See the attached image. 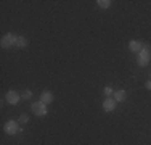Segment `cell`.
Here are the masks:
<instances>
[{
	"label": "cell",
	"mask_w": 151,
	"mask_h": 145,
	"mask_svg": "<svg viewBox=\"0 0 151 145\" xmlns=\"http://www.w3.org/2000/svg\"><path fill=\"white\" fill-rule=\"evenodd\" d=\"M150 60H151V50H150V47L146 45V47H143L142 50H140V53H138V58H137V65L138 66H148V63H150Z\"/></svg>",
	"instance_id": "obj_1"
},
{
	"label": "cell",
	"mask_w": 151,
	"mask_h": 145,
	"mask_svg": "<svg viewBox=\"0 0 151 145\" xmlns=\"http://www.w3.org/2000/svg\"><path fill=\"white\" fill-rule=\"evenodd\" d=\"M16 42H18V37L15 34H5L2 37V41H0V45L3 47V49H10V47H13V45H16Z\"/></svg>",
	"instance_id": "obj_2"
},
{
	"label": "cell",
	"mask_w": 151,
	"mask_h": 145,
	"mask_svg": "<svg viewBox=\"0 0 151 145\" xmlns=\"http://www.w3.org/2000/svg\"><path fill=\"white\" fill-rule=\"evenodd\" d=\"M31 110H32V113H34L35 116H45L47 113H48V110H47V105L42 103L40 100L35 102V103H32V105H31Z\"/></svg>",
	"instance_id": "obj_3"
},
{
	"label": "cell",
	"mask_w": 151,
	"mask_h": 145,
	"mask_svg": "<svg viewBox=\"0 0 151 145\" xmlns=\"http://www.w3.org/2000/svg\"><path fill=\"white\" fill-rule=\"evenodd\" d=\"M5 99H6V102H8L10 105H16L18 102L21 100V95L18 92H15V90H8L6 95H5Z\"/></svg>",
	"instance_id": "obj_4"
},
{
	"label": "cell",
	"mask_w": 151,
	"mask_h": 145,
	"mask_svg": "<svg viewBox=\"0 0 151 145\" xmlns=\"http://www.w3.org/2000/svg\"><path fill=\"white\" fill-rule=\"evenodd\" d=\"M5 132L10 134V136H15L16 132H19L18 123H16V121H8V123H5Z\"/></svg>",
	"instance_id": "obj_5"
},
{
	"label": "cell",
	"mask_w": 151,
	"mask_h": 145,
	"mask_svg": "<svg viewBox=\"0 0 151 145\" xmlns=\"http://www.w3.org/2000/svg\"><path fill=\"white\" fill-rule=\"evenodd\" d=\"M116 103H117V102L114 99L108 97V99L103 102V110H105L106 113H111V111H114V108H116Z\"/></svg>",
	"instance_id": "obj_6"
},
{
	"label": "cell",
	"mask_w": 151,
	"mask_h": 145,
	"mask_svg": "<svg viewBox=\"0 0 151 145\" xmlns=\"http://www.w3.org/2000/svg\"><path fill=\"white\" fill-rule=\"evenodd\" d=\"M40 102H42V103H45V105H50L53 102V94L50 92V90H44L42 95H40Z\"/></svg>",
	"instance_id": "obj_7"
},
{
	"label": "cell",
	"mask_w": 151,
	"mask_h": 145,
	"mask_svg": "<svg viewBox=\"0 0 151 145\" xmlns=\"http://www.w3.org/2000/svg\"><path fill=\"white\" fill-rule=\"evenodd\" d=\"M142 49H143L142 42H138V41H130V42H129V50H130V52L140 53V50H142Z\"/></svg>",
	"instance_id": "obj_8"
},
{
	"label": "cell",
	"mask_w": 151,
	"mask_h": 145,
	"mask_svg": "<svg viewBox=\"0 0 151 145\" xmlns=\"http://www.w3.org/2000/svg\"><path fill=\"white\" fill-rule=\"evenodd\" d=\"M113 95H114V100L116 102H124L125 99H127V92H125V90H117V92L113 94Z\"/></svg>",
	"instance_id": "obj_9"
},
{
	"label": "cell",
	"mask_w": 151,
	"mask_h": 145,
	"mask_svg": "<svg viewBox=\"0 0 151 145\" xmlns=\"http://www.w3.org/2000/svg\"><path fill=\"white\" fill-rule=\"evenodd\" d=\"M96 3H98L100 8L106 10V8H109V7H111V3H113V2H111V0H98Z\"/></svg>",
	"instance_id": "obj_10"
},
{
	"label": "cell",
	"mask_w": 151,
	"mask_h": 145,
	"mask_svg": "<svg viewBox=\"0 0 151 145\" xmlns=\"http://www.w3.org/2000/svg\"><path fill=\"white\" fill-rule=\"evenodd\" d=\"M16 47H19V49H24V47H27V39L26 37H18V42H16Z\"/></svg>",
	"instance_id": "obj_11"
},
{
	"label": "cell",
	"mask_w": 151,
	"mask_h": 145,
	"mask_svg": "<svg viewBox=\"0 0 151 145\" xmlns=\"http://www.w3.org/2000/svg\"><path fill=\"white\" fill-rule=\"evenodd\" d=\"M21 97H23V99H24V100H29V99H31V97H32V92H31V90H29V89H26V90H24V92H23V94H21Z\"/></svg>",
	"instance_id": "obj_12"
},
{
	"label": "cell",
	"mask_w": 151,
	"mask_h": 145,
	"mask_svg": "<svg viewBox=\"0 0 151 145\" xmlns=\"http://www.w3.org/2000/svg\"><path fill=\"white\" fill-rule=\"evenodd\" d=\"M19 121H21V123H23V124H26V123H27V121H29V116H27V115H24V113H23V115H21V116H19Z\"/></svg>",
	"instance_id": "obj_13"
},
{
	"label": "cell",
	"mask_w": 151,
	"mask_h": 145,
	"mask_svg": "<svg viewBox=\"0 0 151 145\" xmlns=\"http://www.w3.org/2000/svg\"><path fill=\"white\" fill-rule=\"evenodd\" d=\"M103 92H105V95H108V97H111V94H114L111 87H105V89H103Z\"/></svg>",
	"instance_id": "obj_14"
},
{
	"label": "cell",
	"mask_w": 151,
	"mask_h": 145,
	"mask_svg": "<svg viewBox=\"0 0 151 145\" xmlns=\"http://www.w3.org/2000/svg\"><path fill=\"white\" fill-rule=\"evenodd\" d=\"M145 87H146V89H148V90H151V79H150V81H146Z\"/></svg>",
	"instance_id": "obj_15"
}]
</instances>
